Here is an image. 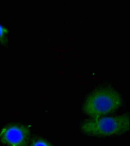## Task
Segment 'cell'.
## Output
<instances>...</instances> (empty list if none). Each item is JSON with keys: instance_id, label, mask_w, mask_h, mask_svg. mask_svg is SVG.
I'll use <instances>...</instances> for the list:
<instances>
[{"instance_id": "6da1fadb", "label": "cell", "mask_w": 130, "mask_h": 146, "mask_svg": "<svg viewBox=\"0 0 130 146\" xmlns=\"http://www.w3.org/2000/svg\"><path fill=\"white\" fill-rule=\"evenodd\" d=\"M121 94L113 88H104L91 93L82 106L85 114L92 118L105 116L117 110L122 104Z\"/></svg>"}, {"instance_id": "7a4b0ae2", "label": "cell", "mask_w": 130, "mask_h": 146, "mask_svg": "<svg viewBox=\"0 0 130 146\" xmlns=\"http://www.w3.org/2000/svg\"><path fill=\"white\" fill-rule=\"evenodd\" d=\"M129 118L128 114L94 118L83 122L80 130L85 134L93 137L120 135L129 131Z\"/></svg>"}, {"instance_id": "3957f363", "label": "cell", "mask_w": 130, "mask_h": 146, "mask_svg": "<svg viewBox=\"0 0 130 146\" xmlns=\"http://www.w3.org/2000/svg\"><path fill=\"white\" fill-rule=\"evenodd\" d=\"M29 137V127L21 124L8 125L0 131V141L8 146H25Z\"/></svg>"}, {"instance_id": "277c9868", "label": "cell", "mask_w": 130, "mask_h": 146, "mask_svg": "<svg viewBox=\"0 0 130 146\" xmlns=\"http://www.w3.org/2000/svg\"><path fill=\"white\" fill-rule=\"evenodd\" d=\"M31 146H52V144L44 139L39 138L34 140Z\"/></svg>"}, {"instance_id": "5b68a950", "label": "cell", "mask_w": 130, "mask_h": 146, "mask_svg": "<svg viewBox=\"0 0 130 146\" xmlns=\"http://www.w3.org/2000/svg\"><path fill=\"white\" fill-rule=\"evenodd\" d=\"M8 29L0 25V41H3L8 34Z\"/></svg>"}]
</instances>
